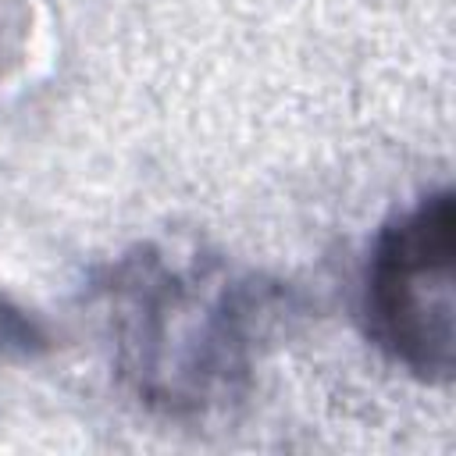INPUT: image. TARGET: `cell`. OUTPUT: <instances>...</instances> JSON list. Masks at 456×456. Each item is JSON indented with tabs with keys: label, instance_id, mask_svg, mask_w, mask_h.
Segmentation results:
<instances>
[{
	"label": "cell",
	"instance_id": "obj_2",
	"mask_svg": "<svg viewBox=\"0 0 456 456\" xmlns=\"http://www.w3.org/2000/svg\"><path fill=\"white\" fill-rule=\"evenodd\" d=\"M452 256L456 203L449 189H438L378 232L363 271L367 338L428 385H449L456 367Z\"/></svg>",
	"mask_w": 456,
	"mask_h": 456
},
{
	"label": "cell",
	"instance_id": "obj_1",
	"mask_svg": "<svg viewBox=\"0 0 456 456\" xmlns=\"http://www.w3.org/2000/svg\"><path fill=\"white\" fill-rule=\"evenodd\" d=\"M93 296L103 306L118 381L171 420L235 406L260 353L296 310L274 278L217 256L178 260L157 246H135L107 264Z\"/></svg>",
	"mask_w": 456,
	"mask_h": 456
},
{
	"label": "cell",
	"instance_id": "obj_3",
	"mask_svg": "<svg viewBox=\"0 0 456 456\" xmlns=\"http://www.w3.org/2000/svg\"><path fill=\"white\" fill-rule=\"evenodd\" d=\"M53 349V335L28 306L0 289V360H39Z\"/></svg>",
	"mask_w": 456,
	"mask_h": 456
},
{
	"label": "cell",
	"instance_id": "obj_4",
	"mask_svg": "<svg viewBox=\"0 0 456 456\" xmlns=\"http://www.w3.org/2000/svg\"><path fill=\"white\" fill-rule=\"evenodd\" d=\"M28 36L25 0H0V75L21 57Z\"/></svg>",
	"mask_w": 456,
	"mask_h": 456
}]
</instances>
